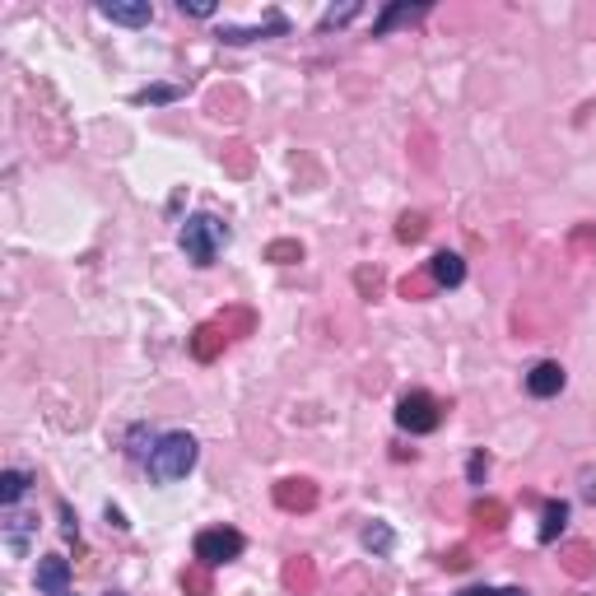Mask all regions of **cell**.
<instances>
[{
    "mask_svg": "<svg viewBox=\"0 0 596 596\" xmlns=\"http://www.w3.org/2000/svg\"><path fill=\"white\" fill-rule=\"evenodd\" d=\"M0 531H5V550H10L14 559H24L28 555V541H33V531H38V517L10 513L5 522H0Z\"/></svg>",
    "mask_w": 596,
    "mask_h": 596,
    "instance_id": "52a82bcc",
    "label": "cell"
},
{
    "mask_svg": "<svg viewBox=\"0 0 596 596\" xmlns=\"http://www.w3.org/2000/svg\"><path fill=\"white\" fill-rule=\"evenodd\" d=\"M429 271H434V280L443 289H457L461 280H466V261H461L457 252H438V257L429 261Z\"/></svg>",
    "mask_w": 596,
    "mask_h": 596,
    "instance_id": "8fae6325",
    "label": "cell"
},
{
    "mask_svg": "<svg viewBox=\"0 0 596 596\" xmlns=\"http://www.w3.org/2000/svg\"><path fill=\"white\" fill-rule=\"evenodd\" d=\"M424 14H429V5H410V0H401V5H387V10L378 14V24H373V38H387L392 28L415 24V19H424Z\"/></svg>",
    "mask_w": 596,
    "mask_h": 596,
    "instance_id": "30bf717a",
    "label": "cell"
},
{
    "mask_svg": "<svg viewBox=\"0 0 596 596\" xmlns=\"http://www.w3.org/2000/svg\"><path fill=\"white\" fill-rule=\"evenodd\" d=\"M243 555V536L233 527H210L196 536V559L201 564H210V569H219V564H233V559Z\"/></svg>",
    "mask_w": 596,
    "mask_h": 596,
    "instance_id": "277c9868",
    "label": "cell"
},
{
    "mask_svg": "<svg viewBox=\"0 0 596 596\" xmlns=\"http://www.w3.org/2000/svg\"><path fill=\"white\" fill-rule=\"evenodd\" d=\"M527 392L541 396V401H545V396H559V392H564V368H559L555 359L536 364V368L527 373Z\"/></svg>",
    "mask_w": 596,
    "mask_h": 596,
    "instance_id": "9c48e42d",
    "label": "cell"
},
{
    "mask_svg": "<svg viewBox=\"0 0 596 596\" xmlns=\"http://www.w3.org/2000/svg\"><path fill=\"white\" fill-rule=\"evenodd\" d=\"M38 592L42 596H66L70 592V559L66 555L38 559Z\"/></svg>",
    "mask_w": 596,
    "mask_h": 596,
    "instance_id": "5b68a950",
    "label": "cell"
},
{
    "mask_svg": "<svg viewBox=\"0 0 596 596\" xmlns=\"http://www.w3.org/2000/svg\"><path fill=\"white\" fill-rule=\"evenodd\" d=\"M108 596H122V592H108Z\"/></svg>",
    "mask_w": 596,
    "mask_h": 596,
    "instance_id": "603a6c76",
    "label": "cell"
},
{
    "mask_svg": "<svg viewBox=\"0 0 596 596\" xmlns=\"http://www.w3.org/2000/svg\"><path fill=\"white\" fill-rule=\"evenodd\" d=\"M229 243V229L219 224L215 215H191L187 224H182V252H187L196 266H215V257H219V247Z\"/></svg>",
    "mask_w": 596,
    "mask_h": 596,
    "instance_id": "7a4b0ae2",
    "label": "cell"
},
{
    "mask_svg": "<svg viewBox=\"0 0 596 596\" xmlns=\"http://www.w3.org/2000/svg\"><path fill=\"white\" fill-rule=\"evenodd\" d=\"M196 457H201V443L191 434H163L145 457L149 480H154V485H173V480H182V475L196 466Z\"/></svg>",
    "mask_w": 596,
    "mask_h": 596,
    "instance_id": "6da1fadb",
    "label": "cell"
},
{
    "mask_svg": "<svg viewBox=\"0 0 596 596\" xmlns=\"http://www.w3.org/2000/svg\"><path fill=\"white\" fill-rule=\"evenodd\" d=\"M396 238H424V215H401V229H396Z\"/></svg>",
    "mask_w": 596,
    "mask_h": 596,
    "instance_id": "ac0fdd59",
    "label": "cell"
},
{
    "mask_svg": "<svg viewBox=\"0 0 596 596\" xmlns=\"http://www.w3.org/2000/svg\"><path fill=\"white\" fill-rule=\"evenodd\" d=\"M177 10L182 14H191V19H215V0H177Z\"/></svg>",
    "mask_w": 596,
    "mask_h": 596,
    "instance_id": "2e32d148",
    "label": "cell"
},
{
    "mask_svg": "<svg viewBox=\"0 0 596 596\" xmlns=\"http://www.w3.org/2000/svg\"><path fill=\"white\" fill-rule=\"evenodd\" d=\"M392 527H382V522H373V527H364V545L368 550H378V555H392Z\"/></svg>",
    "mask_w": 596,
    "mask_h": 596,
    "instance_id": "5bb4252c",
    "label": "cell"
},
{
    "mask_svg": "<svg viewBox=\"0 0 596 596\" xmlns=\"http://www.w3.org/2000/svg\"><path fill=\"white\" fill-rule=\"evenodd\" d=\"M461 596H494V587H466Z\"/></svg>",
    "mask_w": 596,
    "mask_h": 596,
    "instance_id": "44dd1931",
    "label": "cell"
},
{
    "mask_svg": "<svg viewBox=\"0 0 596 596\" xmlns=\"http://www.w3.org/2000/svg\"><path fill=\"white\" fill-rule=\"evenodd\" d=\"M485 471H489V457H485V452H475L471 466H466V475H471L475 485H480V480H485Z\"/></svg>",
    "mask_w": 596,
    "mask_h": 596,
    "instance_id": "d6986e66",
    "label": "cell"
},
{
    "mask_svg": "<svg viewBox=\"0 0 596 596\" xmlns=\"http://www.w3.org/2000/svg\"><path fill=\"white\" fill-rule=\"evenodd\" d=\"M280 33H289V19H285V14H271L261 28H233V24H224V28H219V42H233V47H238V42L280 38Z\"/></svg>",
    "mask_w": 596,
    "mask_h": 596,
    "instance_id": "ba28073f",
    "label": "cell"
},
{
    "mask_svg": "<svg viewBox=\"0 0 596 596\" xmlns=\"http://www.w3.org/2000/svg\"><path fill=\"white\" fill-rule=\"evenodd\" d=\"M564 522H569V503L555 499V503H545V522H541V545H550L564 531Z\"/></svg>",
    "mask_w": 596,
    "mask_h": 596,
    "instance_id": "4fadbf2b",
    "label": "cell"
},
{
    "mask_svg": "<svg viewBox=\"0 0 596 596\" xmlns=\"http://www.w3.org/2000/svg\"><path fill=\"white\" fill-rule=\"evenodd\" d=\"M354 14H359V5H354V0H350V5H331V10L322 14V28H340V24H350Z\"/></svg>",
    "mask_w": 596,
    "mask_h": 596,
    "instance_id": "9a60e30c",
    "label": "cell"
},
{
    "mask_svg": "<svg viewBox=\"0 0 596 596\" xmlns=\"http://www.w3.org/2000/svg\"><path fill=\"white\" fill-rule=\"evenodd\" d=\"M173 98H177L173 84H154V89H140L136 103H173Z\"/></svg>",
    "mask_w": 596,
    "mask_h": 596,
    "instance_id": "e0dca14e",
    "label": "cell"
},
{
    "mask_svg": "<svg viewBox=\"0 0 596 596\" xmlns=\"http://www.w3.org/2000/svg\"><path fill=\"white\" fill-rule=\"evenodd\" d=\"M28 485H33V475L28 471H0V503L14 508V503L28 494Z\"/></svg>",
    "mask_w": 596,
    "mask_h": 596,
    "instance_id": "7c38bea8",
    "label": "cell"
},
{
    "mask_svg": "<svg viewBox=\"0 0 596 596\" xmlns=\"http://www.w3.org/2000/svg\"><path fill=\"white\" fill-rule=\"evenodd\" d=\"M108 522H112V527H117V531H126V527H131V522H126V517L117 513V508H108Z\"/></svg>",
    "mask_w": 596,
    "mask_h": 596,
    "instance_id": "ffe728a7",
    "label": "cell"
},
{
    "mask_svg": "<svg viewBox=\"0 0 596 596\" xmlns=\"http://www.w3.org/2000/svg\"><path fill=\"white\" fill-rule=\"evenodd\" d=\"M98 10L108 14L112 24H126V28H145L154 19V5L149 0H103Z\"/></svg>",
    "mask_w": 596,
    "mask_h": 596,
    "instance_id": "8992f818",
    "label": "cell"
},
{
    "mask_svg": "<svg viewBox=\"0 0 596 596\" xmlns=\"http://www.w3.org/2000/svg\"><path fill=\"white\" fill-rule=\"evenodd\" d=\"M438 401L429 392H406L396 401V424L406 429V434H434L438 429Z\"/></svg>",
    "mask_w": 596,
    "mask_h": 596,
    "instance_id": "3957f363",
    "label": "cell"
},
{
    "mask_svg": "<svg viewBox=\"0 0 596 596\" xmlns=\"http://www.w3.org/2000/svg\"><path fill=\"white\" fill-rule=\"evenodd\" d=\"M494 596H527V592H522V587H499Z\"/></svg>",
    "mask_w": 596,
    "mask_h": 596,
    "instance_id": "7402d4cb",
    "label": "cell"
},
{
    "mask_svg": "<svg viewBox=\"0 0 596 596\" xmlns=\"http://www.w3.org/2000/svg\"><path fill=\"white\" fill-rule=\"evenodd\" d=\"M66 596H70V592H66Z\"/></svg>",
    "mask_w": 596,
    "mask_h": 596,
    "instance_id": "cb8c5ba5",
    "label": "cell"
}]
</instances>
